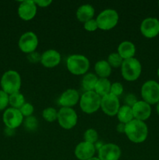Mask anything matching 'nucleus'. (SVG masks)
<instances>
[{
	"instance_id": "1",
	"label": "nucleus",
	"mask_w": 159,
	"mask_h": 160,
	"mask_svg": "<svg viewBox=\"0 0 159 160\" xmlns=\"http://www.w3.org/2000/svg\"><path fill=\"white\" fill-rule=\"evenodd\" d=\"M125 134L131 142L140 144L147 140L148 136V128L143 121L133 119L132 121L126 123Z\"/></svg>"
},
{
	"instance_id": "2",
	"label": "nucleus",
	"mask_w": 159,
	"mask_h": 160,
	"mask_svg": "<svg viewBox=\"0 0 159 160\" xmlns=\"http://www.w3.org/2000/svg\"><path fill=\"white\" fill-rule=\"evenodd\" d=\"M0 85L2 90L9 95L20 92L21 88V77L20 73L16 70H7L2 76Z\"/></svg>"
},
{
	"instance_id": "3",
	"label": "nucleus",
	"mask_w": 159,
	"mask_h": 160,
	"mask_svg": "<svg viewBox=\"0 0 159 160\" xmlns=\"http://www.w3.org/2000/svg\"><path fill=\"white\" fill-rule=\"evenodd\" d=\"M66 67L72 74L85 75L90 68V61L84 55H70L66 59Z\"/></svg>"
},
{
	"instance_id": "4",
	"label": "nucleus",
	"mask_w": 159,
	"mask_h": 160,
	"mask_svg": "<svg viewBox=\"0 0 159 160\" xmlns=\"http://www.w3.org/2000/svg\"><path fill=\"white\" fill-rule=\"evenodd\" d=\"M101 97L94 91L84 92L80 98V107L86 114H93L101 108Z\"/></svg>"
},
{
	"instance_id": "5",
	"label": "nucleus",
	"mask_w": 159,
	"mask_h": 160,
	"mask_svg": "<svg viewBox=\"0 0 159 160\" xmlns=\"http://www.w3.org/2000/svg\"><path fill=\"white\" fill-rule=\"evenodd\" d=\"M120 69L122 77L127 81H137L142 73L141 63L135 57L123 60Z\"/></svg>"
},
{
	"instance_id": "6",
	"label": "nucleus",
	"mask_w": 159,
	"mask_h": 160,
	"mask_svg": "<svg viewBox=\"0 0 159 160\" xmlns=\"http://www.w3.org/2000/svg\"><path fill=\"white\" fill-rule=\"evenodd\" d=\"M98 23V29L102 31H109L113 29L118 24L119 17L116 10L106 9L101 11L95 19Z\"/></svg>"
},
{
	"instance_id": "7",
	"label": "nucleus",
	"mask_w": 159,
	"mask_h": 160,
	"mask_svg": "<svg viewBox=\"0 0 159 160\" xmlns=\"http://www.w3.org/2000/svg\"><path fill=\"white\" fill-rule=\"evenodd\" d=\"M143 101L151 105L157 104L159 102V83L154 80L145 81L140 90Z\"/></svg>"
},
{
	"instance_id": "8",
	"label": "nucleus",
	"mask_w": 159,
	"mask_h": 160,
	"mask_svg": "<svg viewBox=\"0 0 159 160\" xmlns=\"http://www.w3.org/2000/svg\"><path fill=\"white\" fill-rule=\"evenodd\" d=\"M57 121L62 128L65 130H71L77 124V113L73 108L61 107L58 111Z\"/></svg>"
},
{
	"instance_id": "9",
	"label": "nucleus",
	"mask_w": 159,
	"mask_h": 160,
	"mask_svg": "<svg viewBox=\"0 0 159 160\" xmlns=\"http://www.w3.org/2000/svg\"><path fill=\"white\" fill-rule=\"evenodd\" d=\"M38 46V38L33 31H26L20 36L18 41V47L20 51L26 54L35 52Z\"/></svg>"
},
{
	"instance_id": "10",
	"label": "nucleus",
	"mask_w": 159,
	"mask_h": 160,
	"mask_svg": "<svg viewBox=\"0 0 159 160\" xmlns=\"http://www.w3.org/2000/svg\"><path fill=\"white\" fill-rule=\"evenodd\" d=\"M2 120L6 128L15 130L23 123V117L20 109L10 107L6 109L3 112Z\"/></svg>"
},
{
	"instance_id": "11",
	"label": "nucleus",
	"mask_w": 159,
	"mask_h": 160,
	"mask_svg": "<svg viewBox=\"0 0 159 160\" xmlns=\"http://www.w3.org/2000/svg\"><path fill=\"white\" fill-rule=\"evenodd\" d=\"M140 31L146 38H154L159 34V20L156 17H147L140 23Z\"/></svg>"
},
{
	"instance_id": "12",
	"label": "nucleus",
	"mask_w": 159,
	"mask_h": 160,
	"mask_svg": "<svg viewBox=\"0 0 159 160\" xmlns=\"http://www.w3.org/2000/svg\"><path fill=\"white\" fill-rule=\"evenodd\" d=\"M120 106L119 100L115 95L109 93L104 97H101V109L105 115L109 117L116 116Z\"/></svg>"
},
{
	"instance_id": "13",
	"label": "nucleus",
	"mask_w": 159,
	"mask_h": 160,
	"mask_svg": "<svg viewBox=\"0 0 159 160\" xmlns=\"http://www.w3.org/2000/svg\"><path fill=\"white\" fill-rule=\"evenodd\" d=\"M37 6L34 1L26 0L22 1L17 9L19 17L23 21H30L33 20L37 14Z\"/></svg>"
},
{
	"instance_id": "14",
	"label": "nucleus",
	"mask_w": 159,
	"mask_h": 160,
	"mask_svg": "<svg viewBox=\"0 0 159 160\" xmlns=\"http://www.w3.org/2000/svg\"><path fill=\"white\" fill-rule=\"evenodd\" d=\"M121 155V148L114 143L104 144L98 149V158L100 160H118Z\"/></svg>"
},
{
	"instance_id": "15",
	"label": "nucleus",
	"mask_w": 159,
	"mask_h": 160,
	"mask_svg": "<svg viewBox=\"0 0 159 160\" xmlns=\"http://www.w3.org/2000/svg\"><path fill=\"white\" fill-rule=\"evenodd\" d=\"M132 113L134 119L145 122L150 118L151 115V105L147 103L143 100H138L133 106H132Z\"/></svg>"
},
{
	"instance_id": "16",
	"label": "nucleus",
	"mask_w": 159,
	"mask_h": 160,
	"mask_svg": "<svg viewBox=\"0 0 159 160\" xmlns=\"http://www.w3.org/2000/svg\"><path fill=\"white\" fill-rule=\"evenodd\" d=\"M96 152V148L94 144L87 142H81L76 146L74 155L79 160H88L94 157Z\"/></svg>"
},
{
	"instance_id": "17",
	"label": "nucleus",
	"mask_w": 159,
	"mask_h": 160,
	"mask_svg": "<svg viewBox=\"0 0 159 160\" xmlns=\"http://www.w3.org/2000/svg\"><path fill=\"white\" fill-rule=\"evenodd\" d=\"M80 94L77 90L69 88L62 92L59 98V103L62 107L73 108L80 102Z\"/></svg>"
},
{
	"instance_id": "18",
	"label": "nucleus",
	"mask_w": 159,
	"mask_h": 160,
	"mask_svg": "<svg viewBox=\"0 0 159 160\" xmlns=\"http://www.w3.org/2000/svg\"><path fill=\"white\" fill-rule=\"evenodd\" d=\"M62 60L61 54L55 49H48L41 54V63L46 68H54L57 67Z\"/></svg>"
},
{
	"instance_id": "19",
	"label": "nucleus",
	"mask_w": 159,
	"mask_h": 160,
	"mask_svg": "<svg viewBox=\"0 0 159 160\" xmlns=\"http://www.w3.org/2000/svg\"><path fill=\"white\" fill-rule=\"evenodd\" d=\"M136 51L137 50H136L135 45L129 41L122 42L117 48V53L121 56L123 60L134 58Z\"/></svg>"
},
{
	"instance_id": "20",
	"label": "nucleus",
	"mask_w": 159,
	"mask_h": 160,
	"mask_svg": "<svg viewBox=\"0 0 159 160\" xmlns=\"http://www.w3.org/2000/svg\"><path fill=\"white\" fill-rule=\"evenodd\" d=\"M94 8L90 4L81 5L77 9L76 12V19L81 23H85L88 20H92L94 16Z\"/></svg>"
},
{
	"instance_id": "21",
	"label": "nucleus",
	"mask_w": 159,
	"mask_h": 160,
	"mask_svg": "<svg viewBox=\"0 0 159 160\" xmlns=\"http://www.w3.org/2000/svg\"><path fill=\"white\" fill-rule=\"evenodd\" d=\"M95 74L99 78H108L112 73V67L107 60H99L94 65Z\"/></svg>"
},
{
	"instance_id": "22",
	"label": "nucleus",
	"mask_w": 159,
	"mask_h": 160,
	"mask_svg": "<svg viewBox=\"0 0 159 160\" xmlns=\"http://www.w3.org/2000/svg\"><path fill=\"white\" fill-rule=\"evenodd\" d=\"M116 116L119 123H124V124L129 123L134 119L132 107L126 106V105L120 106Z\"/></svg>"
},
{
	"instance_id": "23",
	"label": "nucleus",
	"mask_w": 159,
	"mask_h": 160,
	"mask_svg": "<svg viewBox=\"0 0 159 160\" xmlns=\"http://www.w3.org/2000/svg\"><path fill=\"white\" fill-rule=\"evenodd\" d=\"M111 85V81L108 78H98L94 88V92L99 96L104 97L110 93Z\"/></svg>"
},
{
	"instance_id": "24",
	"label": "nucleus",
	"mask_w": 159,
	"mask_h": 160,
	"mask_svg": "<svg viewBox=\"0 0 159 160\" xmlns=\"http://www.w3.org/2000/svg\"><path fill=\"white\" fill-rule=\"evenodd\" d=\"M98 78L96 74L92 73H86L82 79V88L85 92L94 91L95 85L97 84Z\"/></svg>"
},
{
	"instance_id": "25",
	"label": "nucleus",
	"mask_w": 159,
	"mask_h": 160,
	"mask_svg": "<svg viewBox=\"0 0 159 160\" xmlns=\"http://www.w3.org/2000/svg\"><path fill=\"white\" fill-rule=\"evenodd\" d=\"M25 103V97L20 92L9 95V104L14 109H20Z\"/></svg>"
},
{
	"instance_id": "26",
	"label": "nucleus",
	"mask_w": 159,
	"mask_h": 160,
	"mask_svg": "<svg viewBox=\"0 0 159 160\" xmlns=\"http://www.w3.org/2000/svg\"><path fill=\"white\" fill-rule=\"evenodd\" d=\"M42 117L46 122L52 123V122L57 120L58 111L53 107L45 108L42 112Z\"/></svg>"
},
{
	"instance_id": "27",
	"label": "nucleus",
	"mask_w": 159,
	"mask_h": 160,
	"mask_svg": "<svg viewBox=\"0 0 159 160\" xmlns=\"http://www.w3.org/2000/svg\"><path fill=\"white\" fill-rule=\"evenodd\" d=\"M38 120L34 116L26 117L23 120V125H24L25 129L28 131H31V132L37 131V128H38Z\"/></svg>"
},
{
	"instance_id": "28",
	"label": "nucleus",
	"mask_w": 159,
	"mask_h": 160,
	"mask_svg": "<svg viewBox=\"0 0 159 160\" xmlns=\"http://www.w3.org/2000/svg\"><path fill=\"white\" fill-rule=\"evenodd\" d=\"M107 62H108V64L111 66L112 68V67L113 68H118V67H121L122 64L123 62V59L117 52H112L108 56Z\"/></svg>"
},
{
	"instance_id": "29",
	"label": "nucleus",
	"mask_w": 159,
	"mask_h": 160,
	"mask_svg": "<svg viewBox=\"0 0 159 160\" xmlns=\"http://www.w3.org/2000/svg\"><path fill=\"white\" fill-rule=\"evenodd\" d=\"M84 142H89L94 145L97 142H98V133L94 128H89L84 132Z\"/></svg>"
},
{
	"instance_id": "30",
	"label": "nucleus",
	"mask_w": 159,
	"mask_h": 160,
	"mask_svg": "<svg viewBox=\"0 0 159 160\" xmlns=\"http://www.w3.org/2000/svg\"><path fill=\"white\" fill-rule=\"evenodd\" d=\"M20 111L22 115H23V117L26 118V117L33 116V113L34 112V107L31 103L25 102L23 105V106L20 109Z\"/></svg>"
},
{
	"instance_id": "31",
	"label": "nucleus",
	"mask_w": 159,
	"mask_h": 160,
	"mask_svg": "<svg viewBox=\"0 0 159 160\" xmlns=\"http://www.w3.org/2000/svg\"><path fill=\"white\" fill-rule=\"evenodd\" d=\"M123 91H124L123 85L120 82L112 83V85H111L110 93L115 95V96H117L118 98V96H120V95L123 93Z\"/></svg>"
},
{
	"instance_id": "32",
	"label": "nucleus",
	"mask_w": 159,
	"mask_h": 160,
	"mask_svg": "<svg viewBox=\"0 0 159 160\" xmlns=\"http://www.w3.org/2000/svg\"><path fill=\"white\" fill-rule=\"evenodd\" d=\"M9 105V95L0 90V111L4 110Z\"/></svg>"
},
{
	"instance_id": "33",
	"label": "nucleus",
	"mask_w": 159,
	"mask_h": 160,
	"mask_svg": "<svg viewBox=\"0 0 159 160\" xmlns=\"http://www.w3.org/2000/svg\"><path fill=\"white\" fill-rule=\"evenodd\" d=\"M84 28L88 32H94V31H97L98 29V23L95 19H92V20H88V21L85 22L84 23Z\"/></svg>"
},
{
	"instance_id": "34",
	"label": "nucleus",
	"mask_w": 159,
	"mask_h": 160,
	"mask_svg": "<svg viewBox=\"0 0 159 160\" xmlns=\"http://www.w3.org/2000/svg\"><path fill=\"white\" fill-rule=\"evenodd\" d=\"M41 55L37 52H33L27 54L26 59L31 63H37V62H41Z\"/></svg>"
},
{
	"instance_id": "35",
	"label": "nucleus",
	"mask_w": 159,
	"mask_h": 160,
	"mask_svg": "<svg viewBox=\"0 0 159 160\" xmlns=\"http://www.w3.org/2000/svg\"><path fill=\"white\" fill-rule=\"evenodd\" d=\"M137 101H138V100H137L136 95H134L132 93L128 94V95H126V97H125V102H126V105L128 106H130V107H132Z\"/></svg>"
},
{
	"instance_id": "36",
	"label": "nucleus",
	"mask_w": 159,
	"mask_h": 160,
	"mask_svg": "<svg viewBox=\"0 0 159 160\" xmlns=\"http://www.w3.org/2000/svg\"><path fill=\"white\" fill-rule=\"evenodd\" d=\"M34 2L37 5V7L46 8L48 7L52 3V1L51 0H35Z\"/></svg>"
},
{
	"instance_id": "37",
	"label": "nucleus",
	"mask_w": 159,
	"mask_h": 160,
	"mask_svg": "<svg viewBox=\"0 0 159 160\" xmlns=\"http://www.w3.org/2000/svg\"><path fill=\"white\" fill-rule=\"evenodd\" d=\"M125 128H126V124L124 123H119L116 127V130L118 132L121 133V134H125Z\"/></svg>"
},
{
	"instance_id": "38",
	"label": "nucleus",
	"mask_w": 159,
	"mask_h": 160,
	"mask_svg": "<svg viewBox=\"0 0 159 160\" xmlns=\"http://www.w3.org/2000/svg\"><path fill=\"white\" fill-rule=\"evenodd\" d=\"M156 112H157V115L159 116V102L156 104Z\"/></svg>"
},
{
	"instance_id": "39",
	"label": "nucleus",
	"mask_w": 159,
	"mask_h": 160,
	"mask_svg": "<svg viewBox=\"0 0 159 160\" xmlns=\"http://www.w3.org/2000/svg\"><path fill=\"white\" fill-rule=\"evenodd\" d=\"M88 160H100V159L98 157H95V156H94V157L90 158V159H89Z\"/></svg>"
},
{
	"instance_id": "40",
	"label": "nucleus",
	"mask_w": 159,
	"mask_h": 160,
	"mask_svg": "<svg viewBox=\"0 0 159 160\" xmlns=\"http://www.w3.org/2000/svg\"><path fill=\"white\" fill-rule=\"evenodd\" d=\"M157 77H158V78H159V67H158V69H157Z\"/></svg>"
},
{
	"instance_id": "41",
	"label": "nucleus",
	"mask_w": 159,
	"mask_h": 160,
	"mask_svg": "<svg viewBox=\"0 0 159 160\" xmlns=\"http://www.w3.org/2000/svg\"><path fill=\"white\" fill-rule=\"evenodd\" d=\"M157 4H158V7H159V1H158V2H157Z\"/></svg>"
}]
</instances>
